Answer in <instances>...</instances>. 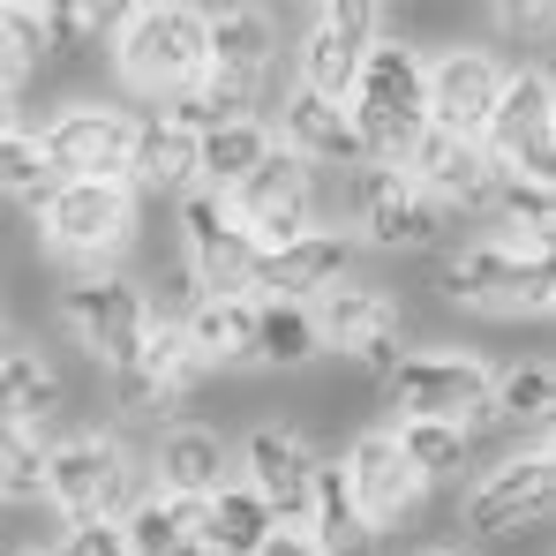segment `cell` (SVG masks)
I'll list each match as a JSON object with an SVG mask.
<instances>
[{"label":"cell","instance_id":"obj_33","mask_svg":"<svg viewBox=\"0 0 556 556\" xmlns=\"http://www.w3.org/2000/svg\"><path fill=\"white\" fill-rule=\"evenodd\" d=\"M316 354H324V339L301 301H256V362L264 369H308Z\"/></svg>","mask_w":556,"mask_h":556},{"label":"cell","instance_id":"obj_26","mask_svg":"<svg viewBox=\"0 0 556 556\" xmlns=\"http://www.w3.org/2000/svg\"><path fill=\"white\" fill-rule=\"evenodd\" d=\"M316 556H383V534L362 519V504L346 496L339 466H316V489H308V527H301Z\"/></svg>","mask_w":556,"mask_h":556},{"label":"cell","instance_id":"obj_31","mask_svg":"<svg viewBox=\"0 0 556 556\" xmlns=\"http://www.w3.org/2000/svg\"><path fill=\"white\" fill-rule=\"evenodd\" d=\"M195 181V136H181L174 121H136V159H128V188L166 195V188Z\"/></svg>","mask_w":556,"mask_h":556},{"label":"cell","instance_id":"obj_35","mask_svg":"<svg viewBox=\"0 0 556 556\" xmlns=\"http://www.w3.org/2000/svg\"><path fill=\"white\" fill-rule=\"evenodd\" d=\"M391 444L406 452V466L421 473V481H444V473H459L466 466V429H452V421H399L391 429Z\"/></svg>","mask_w":556,"mask_h":556},{"label":"cell","instance_id":"obj_7","mask_svg":"<svg viewBox=\"0 0 556 556\" xmlns=\"http://www.w3.org/2000/svg\"><path fill=\"white\" fill-rule=\"evenodd\" d=\"M481 151H489L496 174L549 181V166H556V84H549V68L504 76V91L489 105V128H481Z\"/></svg>","mask_w":556,"mask_h":556},{"label":"cell","instance_id":"obj_12","mask_svg":"<svg viewBox=\"0 0 556 556\" xmlns=\"http://www.w3.org/2000/svg\"><path fill=\"white\" fill-rule=\"evenodd\" d=\"M61 316H68L76 346L113 376L136 346H143V331H151V293H143L136 278H121V271H91V278H76V286H68Z\"/></svg>","mask_w":556,"mask_h":556},{"label":"cell","instance_id":"obj_44","mask_svg":"<svg viewBox=\"0 0 556 556\" xmlns=\"http://www.w3.org/2000/svg\"><path fill=\"white\" fill-rule=\"evenodd\" d=\"M8 346H15V339H8V331H0V362H8Z\"/></svg>","mask_w":556,"mask_h":556},{"label":"cell","instance_id":"obj_8","mask_svg":"<svg viewBox=\"0 0 556 556\" xmlns=\"http://www.w3.org/2000/svg\"><path fill=\"white\" fill-rule=\"evenodd\" d=\"M556 504V452L549 444H527L511 459H496L473 489H466V534L481 542H511V534H534Z\"/></svg>","mask_w":556,"mask_h":556},{"label":"cell","instance_id":"obj_32","mask_svg":"<svg viewBox=\"0 0 556 556\" xmlns=\"http://www.w3.org/2000/svg\"><path fill=\"white\" fill-rule=\"evenodd\" d=\"M489 203H496V218H504V233H496V241H511V249H549V241H556V188L549 181L496 174Z\"/></svg>","mask_w":556,"mask_h":556},{"label":"cell","instance_id":"obj_16","mask_svg":"<svg viewBox=\"0 0 556 556\" xmlns=\"http://www.w3.org/2000/svg\"><path fill=\"white\" fill-rule=\"evenodd\" d=\"M316 452L293 437V429H249V444H241V489L271 511V527L286 534H301L308 527V489H316Z\"/></svg>","mask_w":556,"mask_h":556},{"label":"cell","instance_id":"obj_17","mask_svg":"<svg viewBox=\"0 0 556 556\" xmlns=\"http://www.w3.org/2000/svg\"><path fill=\"white\" fill-rule=\"evenodd\" d=\"M399 174L421 188V195H437L444 211L489 203V188H496V166H489V151H481L473 136H444V128H421V136L406 143Z\"/></svg>","mask_w":556,"mask_h":556},{"label":"cell","instance_id":"obj_30","mask_svg":"<svg viewBox=\"0 0 556 556\" xmlns=\"http://www.w3.org/2000/svg\"><path fill=\"white\" fill-rule=\"evenodd\" d=\"M271 511L241 489V481H226L211 504H203V527H195V542H203V556H256L264 542H271Z\"/></svg>","mask_w":556,"mask_h":556},{"label":"cell","instance_id":"obj_2","mask_svg":"<svg viewBox=\"0 0 556 556\" xmlns=\"http://www.w3.org/2000/svg\"><path fill=\"white\" fill-rule=\"evenodd\" d=\"M346 121L362 136V159L369 166H399L406 143L429 128V98H421V53L399 46V38H376L354 91H346Z\"/></svg>","mask_w":556,"mask_h":556},{"label":"cell","instance_id":"obj_38","mask_svg":"<svg viewBox=\"0 0 556 556\" xmlns=\"http://www.w3.org/2000/svg\"><path fill=\"white\" fill-rule=\"evenodd\" d=\"M38 23H46V61H53V53H76V46H84V38L98 30V8L53 0V8H38Z\"/></svg>","mask_w":556,"mask_h":556},{"label":"cell","instance_id":"obj_13","mask_svg":"<svg viewBox=\"0 0 556 556\" xmlns=\"http://www.w3.org/2000/svg\"><path fill=\"white\" fill-rule=\"evenodd\" d=\"M376 38H383V8H369V0H324L308 15V30H301V84L293 91L346 105Z\"/></svg>","mask_w":556,"mask_h":556},{"label":"cell","instance_id":"obj_9","mask_svg":"<svg viewBox=\"0 0 556 556\" xmlns=\"http://www.w3.org/2000/svg\"><path fill=\"white\" fill-rule=\"evenodd\" d=\"M38 159H46L53 181H128L136 113H121V105H61L38 128Z\"/></svg>","mask_w":556,"mask_h":556},{"label":"cell","instance_id":"obj_6","mask_svg":"<svg viewBox=\"0 0 556 556\" xmlns=\"http://www.w3.org/2000/svg\"><path fill=\"white\" fill-rule=\"evenodd\" d=\"M181 249H188V286L203 301H256V233L203 188H181Z\"/></svg>","mask_w":556,"mask_h":556},{"label":"cell","instance_id":"obj_34","mask_svg":"<svg viewBox=\"0 0 556 556\" xmlns=\"http://www.w3.org/2000/svg\"><path fill=\"white\" fill-rule=\"evenodd\" d=\"M556 406V369L549 362H519V369H504L489 383V421H549Z\"/></svg>","mask_w":556,"mask_h":556},{"label":"cell","instance_id":"obj_11","mask_svg":"<svg viewBox=\"0 0 556 556\" xmlns=\"http://www.w3.org/2000/svg\"><path fill=\"white\" fill-rule=\"evenodd\" d=\"M346 181H354V226H362L369 249L414 256V249H437V241L452 233V211H444L437 195H421L399 166H362V174H346Z\"/></svg>","mask_w":556,"mask_h":556},{"label":"cell","instance_id":"obj_15","mask_svg":"<svg viewBox=\"0 0 556 556\" xmlns=\"http://www.w3.org/2000/svg\"><path fill=\"white\" fill-rule=\"evenodd\" d=\"M226 211H233V218L256 233V249L271 256V249H286V241L316 233V181H308V166H301V159L271 151L249 181L226 195Z\"/></svg>","mask_w":556,"mask_h":556},{"label":"cell","instance_id":"obj_18","mask_svg":"<svg viewBox=\"0 0 556 556\" xmlns=\"http://www.w3.org/2000/svg\"><path fill=\"white\" fill-rule=\"evenodd\" d=\"M339 481H346V496L362 504V519H369L376 534H383V527H399V519H406V511L429 496V481L406 466V452L391 444V429H369V437L346 452Z\"/></svg>","mask_w":556,"mask_h":556},{"label":"cell","instance_id":"obj_5","mask_svg":"<svg viewBox=\"0 0 556 556\" xmlns=\"http://www.w3.org/2000/svg\"><path fill=\"white\" fill-rule=\"evenodd\" d=\"M46 504L76 527V519H121L136 504V452L113 429H84L46 444Z\"/></svg>","mask_w":556,"mask_h":556},{"label":"cell","instance_id":"obj_10","mask_svg":"<svg viewBox=\"0 0 556 556\" xmlns=\"http://www.w3.org/2000/svg\"><path fill=\"white\" fill-rule=\"evenodd\" d=\"M489 362L473 354H406L391 369V399L399 421H452V429H489Z\"/></svg>","mask_w":556,"mask_h":556},{"label":"cell","instance_id":"obj_28","mask_svg":"<svg viewBox=\"0 0 556 556\" xmlns=\"http://www.w3.org/2000/svg\"><path fill=\"white\" fill-rule=\"evenodd\" d=\"M195 527H203V504H181V496H136L121 511L128 556H203Z\"/></svg>","mask_w":556,"mask_h":556},{"label":"cell","instance_id":"obj_43","mask_svg":"<svg viewBox=\"0 0 556 556\" xmlns=\"http://www.w3.org/2000/svg\"><path fill=\"white\" fill-rule=\"evenodd\" d=\"M256 556H316V542H308V534H286V527H278V534H271V542H264Z\"/></svg>","mask_w":556,"mask_h":556},{"label":"cell","instance_id":"obj_40","mask_svg":"<svg viewBox=\"0 0 556 556\" xmlns=\"http://www.w3.org/2000/svg\"><path fill=\"white\" fill-rule=\"evenodd\" d=\"M0 30H8V46L38 68L46 61V23H38V8H23V0H0Z\"/></svg>","mask_w":556,"mask_h":556},{"label":"cell","instance_id":"obj_3","mask_svg":"<svg viewBox=\"0 0 556 556\" xmlns=\"http://www.w3.org/2000/svg\"><path fill=\"white\" fill-rule=\"evenodd\" d=\"M38 241L46 256L91 278L136 241V188L128 181H53L38 195Z\"/></svg>","mask_w":556,"mask_h":556},{"label":"cell","instance_id":"obj_14","mask_svg":"<svg viewBox=\"0 0 556 556\" xmlns=\"http://www.w3.org/2000/svg\"><path fill=\"white\" fill-rule=\"evenodd\" d=\"M504 61L489 53V46H444L437 61H421V98H429V128H444V136H473L481 143V128H489V105L504 91Z\"/></svg>","mask_w":556,"mask_h":556},{"label":"cell","instance_id":"obj_19","mask_svg":"<svg viewBox=\"0 0 556 556\" xmlns=\"http://www.w3.org/2000/svg\"><path fill=\"white\" fill-rule=\"evenodd\" d=\"M188 383H195V362H188V346H181V324H174V316H151L143 346L113 369V399H121V414H166Z\"/></svg>","mask_w":556,"mask_h":556},{"label":"cell","instance_id":"obj_1","mask_svg":"<svg viewBox=\"0 0 556 556\" xmlns=\"http://www.w3.org/2000/svg\"><path fill=\"white\" fill-rule=\"evenodd\" d=\"M113 68L136 98H181L203 76V8L188 0H136L113 23Z\"/></svg>","mask_w":556,"mask_h":556},{"label":"cell","instance_id":"obj_22","mask_svg":"<svg viewBox=\"0 0 556 556\" xmlns=\"http://www.w3.org/2000/svg\"><path fill=\"white\" fill-rule=\"evenodd\" d=\"M181 346L195 376H218V369H249L256 362V301H188L181 316Z\"/></svg>","mask_w":556,"mask_h":556},{"label":"cell","instance_id":"obj_23","mask_svg":"<svg viewBox=\"0 0 556 556\" xmlns=\"http://www.w3.org/2000/svg\"><path fill=\"white\" fill-rule=\"evenodd\" d=\"M308 316H316V339H324V354H331V346H339V354H362L369 339H391V331H406L399 301H391L383 286H354V278H346V286H331V293H324Z\"/></svg>","mask_w":556,"mask_h":556},{"label":"cell","instance_id":"obj_21","mask_svg":"<svg viewBox=\"0 0 556 556\" xmlns=\"http://www.w3.org/2000/svg\"><path fill=\"white\" fill-rule=\"evenodd\" d=\"M271 143L286 159H301V166H339V174H362V166H369V159H362V136H354V121H346V105L308 98V91L278 98V136Z\"/></svg>","mask_w":556,"mask_h":556},{"label":"cell","instance_id":"obj_29","mask_svg":"<svg viewBox=\"0 0 556 556\" xmlns=\"http://www.w3.org/2000/svg\"><path fill=\"white\" fill-rule=\"evenodd\" d=\"M68 406V383L46 369L38 354H23V346H8V362H0V421L8 429H38L46 437V421Z\"/></svg>","mask_w":556,"mask_h":556},{"label":"cell","instance_id":"obj_27","mask_svg":"<svg viewBox=\"0 0 556 556\" xmlns=\"http://www.w3.org/2000/svg\"><path fill=\"white\" fill-rule=\"evenodd\" d=\"M271 151H278V143H271V128H264V121L211 128V136L195 143V181H188V188H203V195H218V203H226V195L249 181V174H256Z\"/></svg>","mask_w":556,"mask_h":556},{"label":"cell","instance_id":"obj_25","mask_svg":"<svg viewBox=\"0 0 556 556\" xmlns=\"http://www.w3.org/2000/svg\"><path fill=\"white\" fill-rule=\"evenodd\" d=\"M271 53H278L271 8H203V68H226V76H256L264 84Z\"/></svg>","mask_w":556,"mask_h":556},{"label":"cell","instance_id":"obj_36","mask_svg":"<svg viewBox=\"0 0 556 556\" xmlns=\"http://www.w3.org/2000/svg\"><path fill=\"white\" fill-rule=\"evenodd\" d=\"M46 496V437L0 421V504H38Z\"/></svg>","mask_w":556,"mask_h":556},{"label":"cell","instance_id":"obj_20","mask_svg":"<svg viewBox=\"0 0 556 556\" xmlns=\"http://www.w3.org/2000/svg\"><path fill=\"white\" fill-rule=\"evenodd\" d=\"M346 264H354V241L316 226V233L286 241V249H271L256 264V301H301V308H316L331 286H346Z\"/></svg>","mask_w":556,"mask_h":556},{"label":"cell","instance_id":"obj_45","mask_svg":"<svg viewBox=\"0 0 556 556\" xmlns=\"http://www.w3.org/2000/svg\"><path fill=\"white\" fill-rule=\"evenodd\" d=\"M15 556H53V549H15Z\"/></svg>","mask_w":556,"mask_h":556},{"label":"cell","instance_id":"obj_39","mask_svg":"<svg viewBox=\"0 0 556 556\" xmlns=\"http://www.w3.org/2000/svg\"><path fill=\"white\" fill-rule=\"evenodd\" d=\"M53 556H128L121 519H76V527L61 534V549H53Z\"/></svg>","mask_w":556,"mask_h":556},{"label":"cell","instance_id":"obj_41","mask_svg":"<svg viewBox=\"0 0 556 556\" xmlns=\"http://www.w3.org/2000/svg\"><path fill=\"white\" fill-rule=\"evenodd\" d=\"M354 362H362V369H369V376H383V383H391V369L406 362V339H399V331H391V339H369V346H362Z\"/></svg>","mask_w":556,"mask_h":556},{"label":"cell","instance_id":"obj_37","mask_svg":"<svg viewBox=\"0 0 556 556\" xmlns=\"http://www.w3.org/2000/svg\"><path fill=\"white\" fill-rule=\"evenodd\" d=\"M46 188H53V174H46V159H38V136L8 128V136H0V195H8V203H38Z\"/></svg>","mask_w":556,"mask_h":556},{"label":"cell","instance_id":"obj_4","mask_svg":"<svg viewBox=\"0 0 556 556\" xmlns=\"http://www.w3.org/2000/svg\"><path fill=\"white\" fill-rule=\"evenodd\" d=\"M444 293L473 316H549L556 264L549 249H511V241H466L444 256Z\"/></svg>","mask_w":556,"mask_h":556},{"label":"cell","instance_id":"obj_24","mask_svg":"<svg viewBox=\"0 0 556 556\" xmlns=\"http://www.w3.org/2000/svg\"><path fill=\"white\" fill-rule=\"evenodd\" d=\"M159 496H181V504H211L218 489H226V444H218V429H195V421H181V429H166L159 437Z\"/></svg>","mask_w":556,"mask_h":556},{"label":"cell","instance_id":"obj_42","mask_svg":"<svg viewBox=\"0 0 556 556\" xmlns=\"http://www.w3.org/2000/svg\"><path fill=\"white\" fill-rule=\"evenodd\" d=\"M504 30H549V8H496Z\"/></svg>","mask_w":556,"mask_h":556}]
</instances>
